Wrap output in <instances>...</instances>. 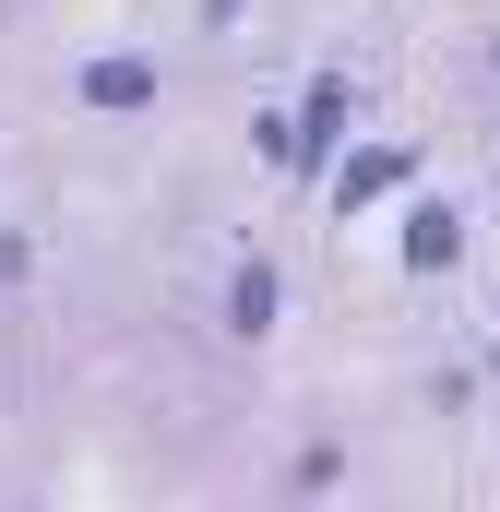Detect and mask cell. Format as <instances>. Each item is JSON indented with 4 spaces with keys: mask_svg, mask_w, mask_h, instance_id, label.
<instances>
[{
    "mask_svg": "<svg viewBox=\"0 0 500 512\" xmlns=\"http://www.w3.org/2000/svg\"><path fill=\"white\" fill-rule=\"evenodd\" d=\"M358 120H370V84H358L346 60H322V72L298 84V155H286V179H298V191H322V179H334V155L358 143Z\"/></svg>",
    "mask_w": 500,
    "mask_h": 512,
    "instance_id": "obj_1",
    "label": "cell"
},
{
    "mask_svg": "<svg viewBox=\"0 0 500 512\" xmlns=\"http://www.w3.org/2000/svg\"><path fill=\"white\" fill-rule=\"evenodd\" d=\"M72 108H84V120H155V108H167V60H155V48H96V60L72 72Z\"/></svg>",
    "mask_w": 500,
    "mask_h": 512,
    "instance_id": "obj_2",
    "label": "cell"
},
{
    "mask_svg": "<svg viewBox=\"0 0 500 512\" xmlns=\"http://www.w3.org/2000/svg\"><path fill=\"white\" fill-rule=\"evenodd\" d=\"M274 322H286V262L239 251L227 286H215V334H227V346H274Z\"/></svg>",
    "mask_w": 500,
    "mask_h": 512,
    "instance_id": "obj_3",
    "label": "cell"
},
{
    "mask_svg": "<svg viewBox=\"0 0 500 512\" xmlns=\"http://www.w3.org/2000/svg\"><path fill=\"white\" fill-rule=\"evenodd\" d=\"M465 251H477V227H465V203H441V191H417V203L393 215V262H405V274H465Z\"/></svg>",
    "mask_w": 500,
    "mask_h": 512,
    "instance_id": "obj_4",
    "label": "cell"
},
{
    "mask_svg": "<svg viewBox=\"0 0 500 512\" xmlns=\"http://www.w3.org/2000/svg\"><path fill=\"white\" fill-rule=\"evenodd\" d=\"M322 191H334V215H370V203H393V191H417V143H346Z\"/></svg>",
    "mask_w": 500,
    "mask_h": 512,
    "instance_id": "obj_5",
    "label": "cell"
},
{
    "mask_svg": "<svg viewBox=\"0 0 500 512\" xmlns=\"http://www.w3.org/2000/svg\"><path fill=\"white\" fill-rule=\"evenodd\" d=\"M322 489H346V441H298V465H286V501H322Z\"/></svg>",
    "mask_w": 500,
    "mask_h": 512,
    "instance_id": "obj_6",
    "label": "cell"
},
{
    "mask_svg": "<svg viewBox=\"0 0 500 512\" xmlns=\"http://www.w3.org/2000/svg\"><path fill=\"white\" fill-rule=\"evenodd\" d=\"M24 286H36V227L0 215V298H24Z\"/></svg>",
    "mask_w": 500,
    "mask_h": 512,
    "instance_id": "obj_7",
    "label": "cell"
},
{
    "mask_svg": "<svg viewBox=\"0 0 500 512\" xmlns=\"http://www.w3.org/2000/svg\"><path fill=\"white\" fill-rule=\"evenodd\" d=\"M250 143H262V167L286 179V155H298V108H262V120H250Z\"/></svg>",
    "mask_w": 500,
    "mask_h": 512,
    "instance_id": "obj_8",
    "label": "cell"
},
{
    "mask_svg": "<svg viewBox=\"0 0 500 512\" xmlns=\"http://www.w3.org/2000/svg\"><path fill=\"white\" fill-rule=\"evenodd\" d=\"M477 393H489V370H429V417H465Z\"/></svg>",
    "mask_w": 500,
    "mask_h": 512,
    "instance_id": "obj_9",
    "label": "cell"
},
{
    "mask_svg": "<svg viewBox=\"0 0 500 512\" xmlns=\"http://www.w3.org/2000/svg\"><path fill=\"white\" fill-rule=\"evenodd\" d=\"M489 393H500V310H489Z\"/></svg>",
    "mask_w": 500,
    "mask_h": 512,
    "instance_id": "obj_10",
    "label": "cell"
},
{
    "mask_svg": "<svg viewBox=\"0 0 500 512\" xmlns=\"http://www.w3.org/2000/svg\"><path fill=\"white\" fill-rule=\"evenodd\" d=\"M477 60H489V72H500V36H489V48H477Z\"/></svg>",
    "mask_w": 500,
    "mask_h": 512,
    "instance_id": "obj_11",
    "label": "cell"
}]
</instances>
